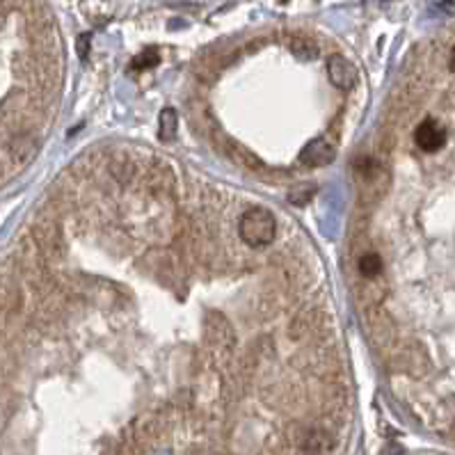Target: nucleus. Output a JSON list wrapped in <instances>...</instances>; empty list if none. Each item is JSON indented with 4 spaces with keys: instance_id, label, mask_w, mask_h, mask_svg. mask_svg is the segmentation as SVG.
<instances>
[{
    "instance_id": "obj_6",
    "label": "nucleus",
    "mask_w": 455,
    "mask_h": 455,
    "mask_svg": "<svg viewBox=\"0 0 455 455\" xmlns=\"http://www.w3.org/2000/svg\"><path fill=\"white\" fill-rule=\"evenodd\" d=\"M177 135V112L172 108H165L160 112V140L170 142Z\"/></svg>"
},
{
    "instance_id": "obj_7",
    "label": "nucleus",
    "mask_w": 455,
    "mask_h": 455,
    "mask_svg": "<svg viewBox=\"0 0 455 455\" xmlns=\"http://www.w3.org/2000/svg\"><path fill=\"white\" fill-rule=\"evenodd\" d=\"M160 62V55L156 48H147V51H142L138 57H133L131 62V69L133 71H144V69H151V66H156Z\"/></svg>"
},
{
    "instance_id": "obj_10",
    "label": "nucleus",
    "mask_w": 455,
    "mask_h": 455,
    "mask_svg": "<svg viewBox=\"0 0 455 455\" xmlns=\"http://www.w3.org/2000/svg\"><path fill=\"white\" fill-rule=\"evenodd\" d=\"M0 3H3V0H0Z\"/></svg>"
},
{
    "instance_id": "obj_1",
    "label": "nucleus",
    "mask_w": 455,
    "mask_h": 455,
    "mask_svg": "<svg viewBox=\"0 0 455 455\" xmlns=\"http://www.w3.org/2000/svg\"><path fill=\"white\" fill-rule=\"evenodd\" d=\"M238 234L249 247L270 245L277 236V220L268 208L254 206L243 213L240 225H238Z\"/></svg>"
},
{
    "instance_id": "obj_4",
    "label": "nucleus",
    "mask_w": 455,
    "mask_h": 455,
    "mask_svg": "<svg viewBox=\"0 0 455 455\" xmlns=\"http://www.w3.org/2000/svg\"><path fill=\"white\" fill-rule=\"evenodd\" d=\"M327 73L330 81L338 90H353V85L357 81V71L350 60H345L343 55H332L327 57Z\"/></svg>"
},
{
    "instance_id": "obj_3",
    "label": "nucleus",
    "mask_w": 455,
    "mask_h": 455,
    "mask_svg": "<svg viewBox=\"0 0 455 455\" xmlns=\"http://www.w3.org/2000/svg\"><path fill=\"white\" fill-rule=\"evenodd\" d=\"M297 160L307 167H325L334 160V147L325 138H316L302 149Z\"/></svg>"
},
{
    "instance_id": "obj_8",
    "label": "nucleus",
    "mask_w": 455,
    "mask_h": 455,
    "mask_svg": "<svg viewBox=\"0 0 455 455\" xmlns=\"http://www.w3.org/2000/svg\"><path fill=\"white\" fill-rule=\"evenodd\" d=\"M360 273L364 275V277H377L382 273V259L375 254H364L362 259H360Z\"/></svg>"
},
{
    "instance_id": "obj_5",
    "label": "nucleus",
    "mask_w": 455,
    "mask_h": 455,
    "mask_svg": "<svg viewBox=\"0 0 455 455\" xmlns=\"http://www.w3.org/2000/svg\"><path fill=\"white\" fill-rule=\"evenodd\" d=\"M290 51H293L297 57H305V60H314L318 55V44L314 40H307V37H295L290 42Z\"/></svg>"
},
{
    "instance_id": "obj_2",
    "label": "nucleus",
    "mask_w": 455,
    "mask_h": 455,
    "mask_svg": "<svg viewBox=\"0 0 455 455\" xmlns=\"http://www.w3.org/2000/svg\"><path fill=\"white\" fill-rule=\"evenodd\" d=\"M414 142H416V147H419L421 151L435 153V151H439L444 144H447V129H444L437 119L428 117V119H423L419 126H416Z\"/></svg>"
},
{
    "instance_id": "obj_9",
    "label": "nucleus",
    "mask_w": 455,
    "mask_h": 455,
    "mask_svg": "<svg viewBox=\"0 0 455 455\" xmlns=\"http://www.w3.org/2000/svg\"><path fill=\"white\" fill-rule=\"evenodd\" d=\"M449 69L455 73V46H453V51H451V57H449Z\"/></svg>"
}]
</instances>
